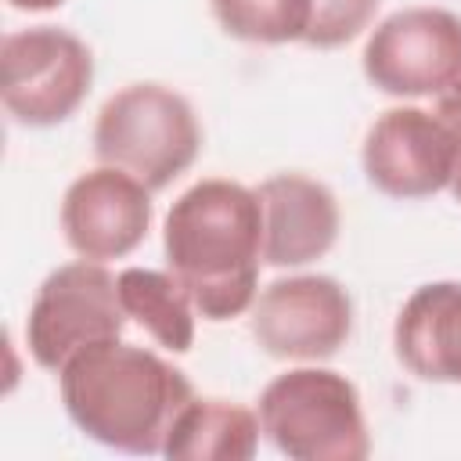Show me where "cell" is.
<instances>
[{
    "label": "cell",
    "instance_id": "6da1fadb",
    "mask_svg": "<svg viewBox=\"0 0 461 461\" xmlns=\"http://www.w3.org/2000/svg\"><path fill=\"white\" fill-rule=\"evenodd\" d=\"M166 270L209 324L252 310L263 267V209L256 187L227 176L191 184L162 220Z\"/></svg>",
    "mask_w": 461,
    "mask_h": 461
},
{
    "label": "cell",
    "instance_id": "7a4b0ae2",
    "mask_svg": "<svg viewBox=\"0 0 461 461\" xmlns=\"http://www.w3.org/2000/svg\"><path fill=\"white\" fill-rule=\"evenodd\" d=\"M58 393L86 439L137 457L162 454L173 421L198 396L173 360L122 339L79 349L58 371Z\"/></svg>",
    "mask_w": 461,
    "mask_h": 461
},
{
    "label": "cell",
    "instance_id": "3957f363",
    "mask_svg": "<svg viewBox=\"0 0 461 461\" xmlns=\"http://www.w3.org/2000/svg\"><path fill=\"white\" fill-rule=\"evenodd\" d=\"M256 418L263 439L292 461H364L371 454L360 389L321 364L274 375L256 400Z\"/></svg>",
    "mask_w": 461,
    "mask_h": 461
},
{
    "label": "cell",
    "instance_id": "277c9868",
    "mask_svg": "<svg viewBox=\"0 0 461 461\" xmlns=\"http://www.w3.org/2000/svg\"><path fill=\"white\" fill-rule=\"evenodd\" d=\"M202 151V122L191 101L166 83L115 90L94 119V155L126 169L151 191H166Z\"/></svg>",
    "mask_w": 461,
    "mask_h": 461
},
{
    "label": "cell",
    "instance_id": "5b68a950",
    "mask_svg": "<svg viewBox=\"0 0 461 461\" xmlns=\"http://www.w3.org/2000/svg\"><path fill=\"white\" fill-rule=\"evenodd\" d=\"M94 86L90 47L61 25H29L0 40V101L18 126L68 122Z\"/></svg>",
    "mask_w": 461,
    "mask_h": 461
},
{
    "label": "cell",
    "instance_id": "8992f818",
    "mask_svg": "<svg viewBox=\"0 0 461 461\" xmlns=\"http://www.w3.org/2000/svg\"><path fill=\"white\" fill-rule=\"evenodd\" d=\"M126 310L108 263L72 259L54 267L25 313V349L43 371H61L79 349L122 339Z\"/></svg>",
    "mask_w": 461,
    "mask_h": 461
},
{
    "label": "cell",
    "instance_id": "52a82bcc",
    "mask_svg": "<svg viewBox=\"0 0 461 461\" xmlns=\"http://www.w3.org/2000/svg\"><path fill=\"white\" fill-rule=\"evenodd\" d=\"M364 79L389 97H439L461 79V14L414 4L385 14L360 54Z\"/></svg>",
    "mask_w": 461,
    "mask_h": 461
},
{
    "label": "cell",
    "instance_id": "ba28073f",
    "mask_svg": "<svg viewBox=\"0 0 461 461\" xmlns=\"http://www.w3.org/2000/svg\"><path fill=\"white\" fill-rule=\"evenodd\" d=\"M249 331L274 360L324 364L353 335V295L331 274L274 277L249 310Z\"/></svg>",
    "mask_w": 461,
    "mask_h": 461
},
{
    "label": "cell",
    "instance_id": "9c48e42d",
    "mask_svg": "<svg viewBox=\"0 0 461 461\" xmlns=\"http://www.w3.org/2000/svg\"><path fill=\"white\" fill-rule=\"evenodd\" d=\"M360 166L367 184L396 202L432 198L450 191L454 137L447 122L418 104L385 108L364 133Z\"/></svg>",
    "mask_w": 461,
    "mask_h": 461
},
{
    "label": "cell",
    "instance_id": "30bf717a",
    "mask_svg": "<svg viewBox=\"0 0 461 461\" xmlns=\"http://www.w3.org/2000/svg\"><path fill=\"white\" fill-rule=\"evenodd\" d=\"M151 187H144L137 176L126 169L97 162L94 169L79 173L58 209V223L65 234V245L79 259H126L137 252L151 230L155 205H151Z\"/></svg>",
    "mask_w": 461,
    "mask_h": 461
},
{
    "label": "cell",
    "instance_id": "8fae6325",
    "mask_svg": "<svg viewBox=\"0 0 461 461\" xmlns=\"http://www.w3.org/2000/svg\"><path fill=\"white\" fill-rule=\"evenodd\" d=\"M263 209V263L274 270H299L324 259L342 230L335 191L306 173H274L259 187Z\"/></svg>",
    "mask_w": 461,
    "mask_h": 461
},
{
    "label": "cell",
    "instance_id": "7c38bea8",
    "mask_svg": "<svg viewBox=\"0 0 461 461\" xmlns=\"http://www.w3.org/2000/svg\"><path fill=\"white\" fill-rule=\"evenodd\" d=\"M393 353L418 382L461 385V281H425L403 299Z\"/></svg>",
    "mask_w": 461,
    "mask_h": 461
},
{
    "label": "cell",
    "instance_id": "4fadbf2b",
    "mask_svg": "<svg viewBox=\"0 0 461 461\" xmlns=\"http://www.w3.org/2000/svg\"><path fill=\"white\" fill-rule=\"evenodd\" d=\"M256 411L223 400L194 396L169 429L162 457L169 461H252L259 450Z\"/></svg>",
    "mask_w": 461,
    "mask_h": 461
},
{
    "label": "cell",
    "instance_id": "5bb4252c",
    "mask_svg": "<svg viewBox=\"0 0 461 461\" xmlns=\"http://www.w3.org/2000/svg\"><path fill=\"white\" fill-rule=\"evenodd\" d=\"M115 277H119V299H122L126 317L137 328H144L158 349L180 357L194 346L198 310H194L187 288L169 270L126 267Z\"/></svg>",
    "mask_w": 461,
    "mask_h": 461
},
{
    "label": "cell",
    "instance_id": "9a60e30c",
    "mask_svg": "<svg viewBox=\"0 0 461 461\" xmlns=\"http://www.w3.org/2000/svg\"><path fill=\"white\" fill-rule=\"evenodd\" d=\"M310 7L313 0H209L220 32L256 47L303 43L310 29Z\"/></svg>",
    "mask_w": 461,
    "mask_h": 461
},
{
    "label": "cell",
    "instance_id": "2e32d148",
    "mask_svg": "<svg viewBox=\"0 0 461 461\" xmlns=\"http://www.w3.org/2000/svg\"><path fill=\"white\" fill-rule=\"evenodd\" d=\"M378 7L382 0H313L303 43L313 50H339L357 36L371 32Z\"/></svg>",
    "mask_w": 461,
    "mask_h": 461
},
{
    "label": "cell",
    "instance_id": "e0dca14e",
    "mask_svg": "<svg viewBox=\"0 0 461 461\" xmlns=\"http://www.w3.org/2000/svg\"><path fill=\"white\" fill-rule=\"evenodd\" d=\"M432 112L447 122V130L454 137V180H450V194L461 202V79L436 97V108Z\"/></svg>",
    "mask_w": 461,
    "mask_h": 461
},
{
    "label": "cell",
    "instance_id": "ac0fdd59",
    "mask_svg": "<svg viewBox=\"0 0 461 461\" xmlns=\"http://www.w3.org/2000/svg\"><path fill=\"white\" fill-rule=\"evenodd\" d=\"M65 0H7V7H14V11H29V14H40V11H54V7H61Z\"/></svg>",
    "mask_w": 461,
    "mask_h": 461
}]
</instances>
